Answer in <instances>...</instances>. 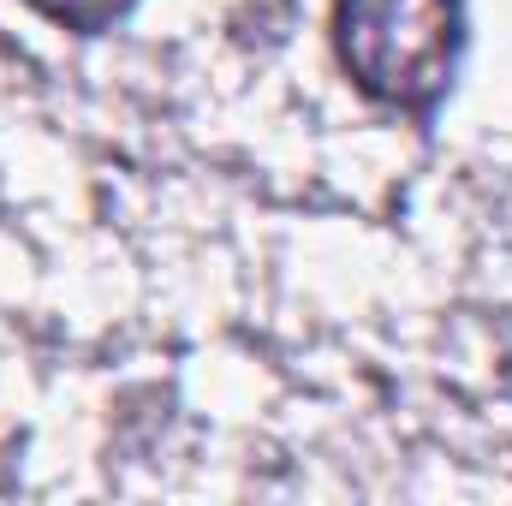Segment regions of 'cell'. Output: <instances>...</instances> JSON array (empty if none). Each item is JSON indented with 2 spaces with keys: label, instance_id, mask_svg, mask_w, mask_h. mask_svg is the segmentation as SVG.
<instances>
[{
  "label": "cell",
  "instance_id": "6da1fadb",
  "mask_svg": "<svg viewBox=\"0 0 512 506\" xmlns=\"http://www.w3.org/2000/svg\"><path fill=\"white\" fill-rule=\"evenodd\" d=\"M334 54L346 78L399 114H429L465 54L459 0H334Z\"/></svg>",
  "mask_w": 512,
  "mask_h": 506
},
{
  "label": "cell",
  "instance_id": "7a4b0ae2",
  "mask_svg": "<svg viewBox=\"0 0 512 506\" xmlns=\"http://www.w3.org/2000/svg\"><path fill=\"white\" fill-rule=\"evenodd\" d=\"M42 18H54V24H66V30H84V36H96V30H108V24H120L137 0H30Z\"/></svg>",
  "mask_w": 512,
  "mask_h": 506
}]
</instances>
